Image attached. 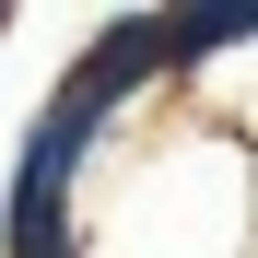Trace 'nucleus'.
<instances>
[{"label": "nucleus", "mask_w": 258, "mask_h": 258, "mask_svg": "<svg viewBox=\"0 0 258 258\" xmlns=\"http://www.w3.org/2000/svg\"><path fill=\"white\" fill-rule=\"evenodd\" d=\"M0 35H12V12H0Z\"/></svg>", "instance_id": "nucleus-3"}, {"label": "nucleus", "mask_w": 258, "mask_h": 258, "mask_svg": "<svg viewBox=\"0 0 258 258\" xmlns=\"http://www.w3.org/2000/svg\"><path fill=\"white\" fill-rule=\"evenodd\" d=\"M164 94H188L176 24H164V12H117V24H94V35L71 47V71L47 82V106L94 117V129H141V106H164Z\"/></svg>", "instance_id": "nucleus-2"}, {"label": "nucleus", "mask_w": 258, "mask_h": 258, "mask_svg": "<svg viewBox=\"0 0 258 258\" xmlns=\"http://www.w3.org/2000/svg\"><path fill=\"white\" fill-rule=\"evenodd\" d=\"M82 258H258V141L235 117H153L82 200Z\"/></svg>", "instance_id": "nucleus-1"}]
</instances>
